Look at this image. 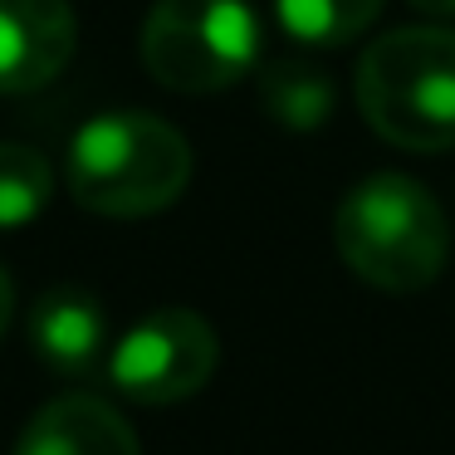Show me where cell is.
Returning <instances> with one entry per match:
<instances>
[{"label": "cell", "instance_id": "6da1fadb", "mask_svg": "<svg viewBox=\"0 0 455 455\" xmlns=\"http://www.w3.org/2000/svg\"><path fill=\"white\" fill-rule=\"evenodd\" d=\"M69 196L108 220H142L177 206L191 181V148L157 113H99L64 157Z\"/></svg>", "mask_w": 455, "mask_h": 455}, {"label": "cell", "instance_id": "7a4b0ae2", "mask_svg": "<svg viewBox=\"0 0 455 455\" xmlns=\"http://www.w3.org/2000/svg\"><path fill=\"white\" fill-rule=\"evenodd\" d=\"M333 245L363 284L382 294H416L441 279L451 255V226L441 201L416 177L377 172L338 201Z\"/></svg>", "mask_w": 455, "mask_h": 455}, {"label": "cell", "instance_id": "3957f363", "mask_svg": "<svg viewBox=\"0 0 455 455\" xmlns=\"http://www.w3.org/2000/svg\"><path fill=\"white\" fill-rule=\"evenodd\" d=\"M357 113L402 152L455 148V30L416 25L372 40L357 60Z\"/></svg>", "mask_w": 455, "mask_h": 455}, {"label": "cell", "instance_id": "277c9868", "mask_svg": "<svg viewBox=\"0 0 455 455\" xmlns=\"http://www.w3.org/2000/svg\"><path fill=\"white\" fill-rule=\"evenodd\" d=\"M259 60V20L245 0H157L142 20V64L172 93H220Z\"/></svg>", "mask_w": 455, "mask_h": 455}, {"label": "cell", "instance_id": "5b68a950", "mask_svg": "<svg viewBox=\"0 0 455 455\" xmlns=\"http://www.w3.org/2000/svg\"><path fill=\"white\" fill-rule=\"evenodd\" d=\"M220 338L196 308H152L108 347V382L128 402L177 406L216 377Z\"/></svg>", "mask_w": 455, "mask_h": 455}, {"label": "cell", "instance_id": "8992f818", "mask_svg": "<svg viewBox=\"0 0 455 455\" xmlns=\"http://www.w3.org/2000/svg\"><path fill=\"white\" fill-rule=\"evenodd\" d=\"M79 44L69 0H0V93H35L64 74Z\"/></svg>", "mask_w": 455, "mask_h": 455}, {"label": "cell", "instance_id": "52a82bcc", "mask_svg": "<svg viewBox=\"0 0 455 455\" xmlns=\"http://www.w3.org/2000/svg\"><path fill=\"white\" fill-rule=\"evenodd\" d=\"M30 347L54 377L84 382L108 367V314L89 289L60 284L35 299L30 308Z\"/></svg>", "mask_w": 455, "mask_h": 455}, {"label": "cell", "instance_id": "ba28073f", "mask_svg": "<svg viewBox=\"0 0 455 455\" xmlns=\"http://www.w3.org/2000/svg\"><path fill=\"white\" fill-rule=\"evenodd\" d=\"M15 455H142V441L128 416H118V406L74 392L54 396L25 421Z\"/></svg>", "mask_w": 455, "mask_h": 455}, {"label": "cell", "instance_id": "9c48e42d", "mask_svg": "<svg viewBox=\"0 0 455 455\" xmlns=\"http://www.w3.org/2000/svg\"><path fill=\"white\" fill-rule=\"evenodd\" d=\"M259 103L289 132H318L338 108V89L318 64L308 60H275L259 74Z\"/></svg>", "mask_w": 455, "mask_h": 455}, {"label": "cell", "instance_id": "30bf717a", "mask_svg": "<svg viewBox=\"0 0 455 455\" xmlns=\"http://www.w3.org/2000/svg\"><path fill=\"white\" fill-rule=\"evenodd\" d=\"M289 40L314 50H343L382 15V0H275Z\"/></svg>", "mask_w": 455, "mask_h": 455}, {"label": "cell", "instance_id": "8fae6325", "mask_svg": "<svg viewBox=\"0 0 455 455\" xmlns=\"http://www.w3.org/2000/svg\"><path fill=\"white\" fill-rule=\"evenodd\" d=\"M54 167L25 142H0V230H20L50 206Z\"/></svg>", "mask_w": 455, "mask_h": 455}, {"label": "cell", "instance_id": "7c38bea8", "mask_svg": "<svg viewBox=\"0 0 455 455\" xmlns=\"http://www.w3.org/2000/svg\"><path fill=\"white\" fill-rule=\"evenodd\" d=\"M11 314H15V284H11V275L0 269V338L11 328Z\"/></svg>", "mask_w": 455, "mask_h": 455}, {"label": "cell", "instance_id": "4fadbf2b", "mask_svg": "<svg viewBox=\"0 0 455 455\" xmlns=\"http://www.w3.org/2000/svg\"><path fill=\"white\" fill-rule=\"evenodd\" d=\"M411 5L426 15H455V0H411Z\"/></svg>", "mask_w": 455, "mask_h": 455}]
</instances>
